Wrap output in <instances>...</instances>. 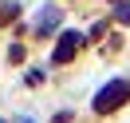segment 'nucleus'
Segmentation results:
<instances>
[{
    "label": "nucleus",
    "mask_w": 130,
    "mask_h": 123,
    "mask_svg": "<svg viewBox=\"0 0 130 123\" xmlns=\"http://www.w3.org/2000/svg\"><path fill=\"white\" fill-rule=\"evenodd\" d=\"M126 99H130V83H126V80H110V83L95 95V111H99V115H110L114 107H122Z\"/></svg>",
    "instance_id": "f257e3e1"
},
{
    "label": "nucleus",
    "mask_w": 130,
    "mask_h": 123,
    "mask_svg": "<svg viewBox=\"0 0 130 123\" xmlns=\"http://www.w3.org/2000/svg\"><path fill=\"white\" fill-rule=\"evenodd\" d=\"M83 44V36L79 32H63L59 36V44H55V64H67V60L75 56V48Z\"/></svg>",
    "instance_id": "f03ea898"
},
{
    "label": "nucleus",
    "mask_w": 130,
    "mask_h": 123,
    "mask_svg": "<svg viewBox=\"0 0 130 123\" xmlns=\"http://www.w3.org/2000/svg\"><path fill=\"white\" fill-rule=\"evenodd\" d=\"M55 24H59V8H51V4H47V8L36 16V32H51Z\"/></svg>",
    "instance_id": "7ed1b4c3"
},
{
    "label": "nucleus",
    "mask_w": 130,
    "mask_h": 123,
    "mask_svg": "<svg viewBox=\"0 0 130 123\" xmlns=\"http://www.w3.org/2000/svg\"><path fill=\"white\" fill-rule=\"evenodd\" d=\"M114 16H118L122 24H126V20H130V4H118V12H114Z\"/></svg>",
    "instance_id": "20e7f679"
},
{
    "label": "nucleus",
    "mask_w": 130,
    "mask_h": 123,
    "mask_svg": "<svg viewBox=\"0 0 130 123\" xmlns=\"http://www.w3.org/2000/svg\"><path fill=\"white\" fill-rule=\"evenodd\" d=\"M20 123H32V115H24V119H20Z\"/></svg>",
    "instance_id": "39448f33"
}]
</instances>
